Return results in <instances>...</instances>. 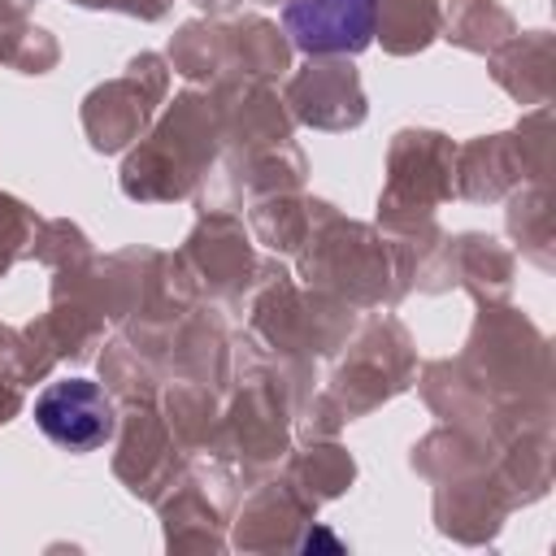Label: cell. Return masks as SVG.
I'll return each mask as SVG.
<instances>
[{"label":"cell","instance_id":"cell-1","mask_svg":"<svg viewBox=\"0 0 556 556\" xmlns=\"http://www.w3.org/2000/svg\"><path fill=\"white\" fill-rule=\"evenodd\" d=\"M35 426L70 452H91L113 434V404L91 378H61L39 391Z\"/></svg>","mask_w":556,"mask_h":556},{"label":"cell","instance_id":"cell-2","mask_svg":"<svg viewBox=\"0 0 556 556\" xmlns=\"http://www.w3.org/2000/svg\"><path fill=\"white\" fill-rule=\"evenodd\" d=\"M282 22L304 52H361L374 35V0H295Z\"/></svg>","mask_w":556,"mask_h":556}]
</instances>
